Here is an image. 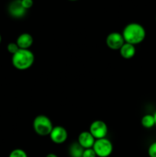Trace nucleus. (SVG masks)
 I'll list each match as a JSON object with an SVG mask.
<instances>
[{
    "label": "nucleus",
    "mask_w": 156,
    "mask_h": 157,
    "mask_svg": "<svg viewBox=\"0 0 156 157\" xmlns=\"http://www.w3.org/2000/svg\"><path fill=\"white\" fill-rule=\"evenodd\" d=\"M141 124L142 127L146 129H150L155 125V121H154V117L151 114H145L142 117L141 120Z\"/></svg>",
    "instance_id": "13"
},
{
    "label": "nucleus",
    "mask_w": 156,
    "mask_h": 157,
    "mask_svg": "<svg viewBox=\"0 0 156 157\" xmlns=\"http://www.w3.org/2000/svg\"><path fill=\"white\" fill-rule=\"evenodd\" d=\"M53 127L51 121L45 115H38L34 119L33 129L39 136H49Z\"/></svg>",
    "instance_id": "3"
},
{
    "label": "nucleus",
    "mask_w": 156,
    "mask_h": 157,
    "mask_svg": "<svg viewBox=\"0 0 156 157\" xmlns=\"http://www.w3.org/2000/svg\"><path fill=\"white\" fill-rule=\"evenodd\" d=\"M35 62V55L29 49H19L12 55V65L16 69L24 71L30 68Z\"/></svg>",
    "instance_id": "2"
},
{
    "label": "nucleus",
    "mask_w": 156,
    "mask_h": 157,
    "mask_svg": "<svg viewBox=\"0 0 156 157\" xmlns=\"http://www.w3.org/2000/svg\"><path fill=\"white\" fill-rule=\"evenodd\" d=\"M1 41H2V36L1 35H0V43H1Z\"/></svg>",
    "instance_id": "21"
},
{
    "label": "nucleus",
    "mask_w": 156,
    "mask_h": 157,
    "mask_svg": "<svg viewBox=\"0 0 156 157\" xmlns=\"http://www.w3.org/2000/svg\"><path fill=\"white\" fill-rule=\"evenodd\" d=\"M19 49V47H18L16 42H10L7 45L8 52L10 54H12V55H14V54L16 53Z\"/></svg>",
    "instance_id": "15"
},
{
    "label": "nucleus",
    "mask_w": 156,
    "mask_h": 157,
    "mask_svg": "<svg viewBox=\"0 0 156 157\" xmlns=\"http://www.w3.org/2000/svg\"><path fill=\"white\" fill-rule=\"evenodd\" d=\"M33 37L29 33H22L18 37L16 43L20 49H29L33 44Z\"/></svg>",
    "instance_id": "10"
},
{
    "label": "nucleus",
    "mask_w": 156,
    "mask_h": 157,
    "mask_svg": "<svg viewBox=\"0 0 156 157\" xmlns=\"http://www.w3.org/2000/svg\"><path fill=\"white\" fill-rule=\"evenodd\" d=\"M89 131L96 140L102 139L106 138L108 133V127L104 121L97 120L92 122Z\"/></svg>",
    "instance_id": "5"
},
{
    "label": "nucleus",
    "mask_w": 156,
    "mask_h": 157,
    "mask_svg": "<svg viewBox=\"0 0 156 157\" xmlns=\"http://www.w3.org/2000/svg\"><path fill=\"white\" fill-rule=\"evenodd\" d=\"M93 150L98 157H108L113 153V144L106 138L96 140L93 147Z\"/></svg>",
    "instance_id": "4"
},
{
    "label": "nucleus",
    "mask_w": 156,
    "mask_h": 157,
    "mask_svg": "<svg viewBox=\"0 0 156 157\" xmlns=\"http://www.w3.org/2000/svg\"><path fill=\"white\" fill-rule=\"evenodd\" d=\"M95 141L96 139L93 137L90 131H84L79 134L77 142L85 150V149L93 148Z\"/></svg>",
    "instance_id": "9"
},
{
    "label": "nucleus",
    "mask_w": 156,
    "mask_h": 157,
    "mask_svg": "<svg viewBox=\"0 0 156 157\" xmlns=\"http://www.w3.org/2000/svg\"><path fill=\"white\" fill-rule=\"evenodd\" d=\"M125 42L136 45L145 40L146 32L143 26L139 23H129L124 28L122 33Z\"/></svg>",
    "instance_id": "1"
},
{
    "label": "nucleus",
    "mask_w": 156,
    "mask_h": 157,
    "mask_svg": "<svg viewBox=\"0 0 156 157\" xmlns=\"http://www.w3.org/2000/svg\"><path fill=\"white\" fill-rule=\"evenodd\" d=\"M8 11H9V13L10 14L11 16L16 18H20L24 16L27 10L24 9L23 6H21V1L14 0L13 2H12L9 4Z\"/></svg>",
    "instance_id": "8"
},
{
    "label": "nucleus",
    "mask_w": 156,
    "mask_h": 157,
    "mask_svg": "<svg viewBox=\"0 0 156 157\" xmlns=\"http://www.w3.org/2000/svg\"><path fill=\"white\" fill-rule=\"evenodd\" d=\"M153 116H154V121H155V126H156V112L154 113V115H153Z\"/></svg>",
    "instance_id": "20"
},
{
    "label": "nucleus",
    "mask_w": 156,
    "mask_h": 157,
    "mask_svg": "<svg viewBox=\"0 0 156 157\" xmlns=\"http://www.w3.org/2000/svg\"><path fill=\"white\" fill-rule=\"evenodd\" d=\"M21 3L23 8L26 9V10H28V9H31L33 6L34 2L33 0H21Z\"/></svg>",
    "instance_id": "18"
},
{
    "label": "nucleus",
    "mask_w": 156,
    "mask_h": 157,
    "mask_svg": "<svg viewBox=\"0 0 156 157\" xmlns=\"http://www.w3.org/2000/svg\"><path fill=\"white\" fill-rule=\"evenodd\" d=\"M50 138L53 143L56 144H64L68 137L67 130L61 126L54 127L50 133Z\"/></svg>",
    "instance_id": "7"
},
{
    "label": "nucleus",
    "mask_w": 156,
    "mask_h": 157,
    "mask_svg": "<svg viewBox=\"0 0 156 157\" xmlns=\"http://www.w3.org/2000/svg\"><path fill=\"white\" fill-rule=\"evenodd\" d=\"M123 36L119 32H112L107 35L106 38V44L109 48L112 50H119L125 44Z\"/></svg>",
    "instance_id": "6"
},
{
    "label": "nucleus",
    "mask_w": 156,
    "mask_h": 157,
    "mask_svg": "<svg viewBox=\"0 0 156 157\" xmlns=\"http://www.w3.org/2000/svg\"><path fill=\"white\" fill-rule=\"evenodd\" d=\"M46 157H58L57 156L56 154H54V153H49V154H47Z\"/></svg>",
    "instance_id": "19"
},
{
    "label": "nucleus",
    "mask_w": 156,
    "mask_h": 157,
    "mask_svg": "<svg viewBox=\"0 0 156 157\" xmlns=\"http://www.w3.org/2000/svg\"><path fill=\"white\" fill-rule=\"evenodd\" d=\"M82 157H96V154L93 148L85 149Z\"/></svg>",
    "instance_id": "17"
},
{
    "label": "nucleus",
    "mask_w": 156,
    "mask_h": 157,
    "mask_svg": "<svg viewBox=\"0 0 156 157\" xmlns=\"http://www.w3.org/2000/svg\"><path fill=\"white\" fill-rule=\"evenodd\" d=\"M9 157H28V155L24 150L21 149H15L11 152Z\"/></svg>",
    "instance_id": "14"
},
{
    "label": "nucleus",
    "mask_w": 156,
    "mask_h": 157,
    "mask_svg": "<svg viewBox=\"0 0 156 157\" xmlns=\"http://www.w3.org/2000/svg\"><path fill=\"white\" fill-rule=\"evenodd\" d=\"M136 51L135 45L127 42H125V44L119 49L120 55L125 59H130V58H133L136 55Z\"/></svg>",
    "instance_id": "11"
},
{
    "label": "nucleus",
    "mask_w": 156,
    "mask_h": 157,
    "mask_svg": "<svg viewBox=\"0 0 156 157\" xmlns=\"http://www.w3.org/2000/svg\"><path fill=\"white\" fill-rule=\"evenodd\" d=\"M148 154L149 157H156V141L149 146L148 149Z\"/></svg>",
    "instance_id": "16"
},
{
    "label": "nucleus",
    "mask_w": 156,
    "mask_h": 157,
    "mask_svg": "<svg viewBox=\"0 0 156 157\" xmlns=\"http://www.w3.org/2000/svg\"><path fill=\"white\" fill-rule=\"evenodd\" d=\"M19 1H21V0H19Z\"/></svg>",
    "instance_id": "24"
},
{
    "label": "nucleus",
    "mask_w": 156,
    "mask_h": 157,
    "mask_svg": "<svg viewBox=\"0 0 156 157\" xmlns=\"http://www.w3.org/2000/svg\"><path fill=\"white\" fill-rule=\"evenodd\" d=\"M69 1H77V0H69Z\"/></svg>",
    "instance_id": "22"
},
{
    "label": "nucleus",
    "mask_w": 156,
    "mask_h": 157,
    "mask_svg": "<svg viewBox=\"0 0 156 157\" xmlns=\"http://www.w3.org/2000/svg\"><path fill=\"white\" fill-rule=\"evenodd\" d=\"M155 21H156V17H155Z\"/></svg>",
    "instance_id": "23"
},
{
    "label": "nucleus",
    "mask_w": 156,
    "mask_h": 157,
    "mask_svg": "<svg viewBox=\"0 0 156 157\" xmlns=\"http://www.w3.org/2000/svg\"><path fill=\"white\" fill-rule=\"evenodd\" d=\"M84 149L78 144V142L73 143L69 147V155L70 157H82Z\"/></svg>",
    "instance_id": "12"
}]
</instances>
